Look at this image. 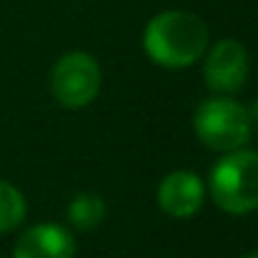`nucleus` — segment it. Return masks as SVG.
<instances>
[{
	"instance_id": "20e7f679",
	"label": "nucleus",
	"mask_w": 258,
	"mask_h": 258,
	"mask_svg": "<svg viewBox=\"0 0 258 258\" xmlns=\"http://www.w3.org/2000/svg\"><path fill=\"white\" fill-rule=\"evenodd\" d=\"M100 66L86 50L63 53L50 68V93L66 108H86L98 98Z\"/></svg>"
},
{
	"instance_id": "9d476101",
	"label": "nucleus",
	"mask_w": 258,
	"mask_h": 258,
	"mask_svg": "<svg viewBox=\"0 0 258 258\" xmlns=\"http://www.w3.org/2000/svg\"><path fill=\"white\" fill-rule=\"evenodd\" d=\"M248 118H251V125L253 128H258V98L248 105Z\"/></svg>"
},
{
	"instance_id": "f257e3e1",
	"label": "nucleus",
	"mask_w": 258,
	"mask_h": 258,
	"mask_svg": "<svg viewBox=\"0 0 258 258\" xmlns=\"http://www.w3.org/2000/svg\"><path fill=\"white\" fill-rule=\"evenodd\" d=\"M143 50L161 68H188L208 50V25L190 10H163L148 20Z\"/></svg>"
},
{
	"instance_id": "6e6552de",
	"label": "nucleus",
	"mask_w": 258,
	"mask_h": 258,
	"mask_svg": "<svg viewBox=\"0 0 258 258\" xmlns=\"http://www.w3.org/2000/svg\"><path fill=\"white\" fill-rule=\"evenodd\" d=\"M105 213H108V206H105V201L98 193L83 190V193L73 196L71 203H68V223L76 231H93V228H98L105 221Z\"/></svg>"
},
{
	"instance_id": "7ed1b4c3",
	"label": "nucleus",
	"mask_w": 258,
	"mask_h": 258,
	"mask_svg": "<svg viewBox=\"0 0 258 258\" xmlns=\"http://www.w3.org/2000/svg\"><path fill=\"white\" fill-rule=\"evenodd\" d=\"M193 131L198 141L216 151V153H231L238 148H246L251 141L253 125L248 118V108L228 95H213L206 98L196 113H193Z\"/></svg>"
},
{
	"instance_id": "9b49d317",
	"label": "nucleus",
	"mask_w": 258,
	"mask_h": 258,
	"mask_svg": "<svg viewBox=\"0 0 258 258\" xmlns=\"http://www.w3.org/2000/svg\"><path fill=\"white\" fill-rule=\"evenodd\" d=\"M241 258H258V251H248V253H243Z\"/></svg>"
},
{
	"instance_id": "0eeeda50",
	"label": "nucleus",
	"mask_w": 258,
	"mask_h": 258,
	"mask_svg": "<svg viewBox=\"0 0 258 258\" xmlns=\"http://www.w3.org/2000/svg\"><path fill=\"white\" fill-rule=\"evenodd\" d=\"M76 236L60 223H35L13 246V258H76Z\"/></svg>"
},
{
	"instance_id": "1a4fd4ad",
	"label": "nucleus",
	"mask_w": 258,
	"mask_h": 258,
	"mask_svg": "<svg viewBox=\"0 0 258 258\" xmlns=\"http://www.w3.org/2000/svg\"><path fill=\"white\" fill-rule=\"evenodd\" d=\"M25 213H28V203L20 188H15L8 180H0V236L15 231L25 221Z\"/></svg>"
},
{
	"instance_id": "423d86ee",
	"label": "nucleus",
	"mask_w": 258,
	"mask_h": 258,
	"mask_svg": "<svg viewBox=\"0 0 258 258\" xmlns=\"http://www.w3.org/2000/svg\"><path fill=\"white\" fill-rule=\"evenodd\" d=\"M206 201V185L193 171H171L158 185V206L166 216L185 221L193 218Z\"/></svg>"
},
{
	"instance_id": "f03ea898",
	"label": "nucleus",
	"mask_w": 258,
	"mask_h": 258,
	"mask_svg": "<svg viewBox=\"0 0 258 258\" xmlns=\"http://www.w3.org/2000/svg\"><path fill=\"white\" fill-rule=\"evenodd\" d=\"M213 203L228 216H248L258 208V151L223 153L208 175Z\"/></svg>"
},
{
	"instance_id": "39448f33",
	"label": "nucleus",
	"mask_w": 258,
	"mask_h": 258,
	"mask_svg": "<svg viewBox=\"0 0 258 258\" xmlns=\"http://www.w3.org/2000/svg\"><path fill=\"white\" fill-rule=\"evenodd\" d=\"M248 71H251L248 50L243 48V43L233 38H223L213 48L206 50L203 78L213 93H221V95L238 93L248 81Z\"/></svg>"
}]
</instances>
